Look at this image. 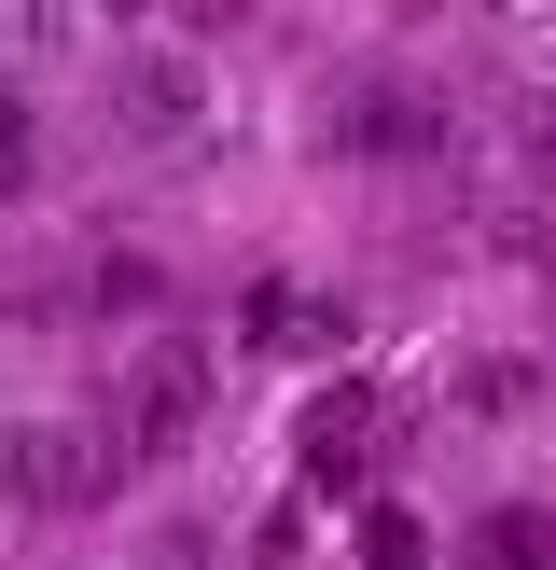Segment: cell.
<instances>
[{
	"label": "cell",
	"instance_id": "6da1fadb",
	"mask_svg": "<svg viewBox=\"0 0 556 570\" xmlns=\"http://www.w3.org/2000/svg\"><path fill=\"white\" fill-rule=\"evenodd\" d=\"M126 460V417H0V515H98Z\"/></svg>",
	"mask_w": 556,
	"mask_h": 570
},
{
	"label": "cell",
	"instance_id": "9c48e42d",
	"mask_svg": "<svg viewBox=\"0 0 556 570\" xmlns=\"http://www.w3.org/2000/svg\"><path fill=\"white\" fill-rule=\"evenodd\" d=\"M361 570H431V529H417V501H361Z\"/></svg>",
	"mask_w": 556,
	"mask_h": 570
},
{
	"label": "cell",
	"instance_id": "277c9868",
	"mask_svg": "<svg viewBox=\"0 0 556 570\" xmlns=\"http://www.w3.org/2000/svg\"><path fill=\"white\" fill-rule=\"evenodd\" d=\"M334 154H361V167H431L445 154V98L417 70H361V98L334 111Z\"/></svg>",
	"mask_w": 556,
	"mask_h": 570
},
{
	"label": "cell",
	"instance_id": "8fae6325",
	"mask_svg": "<svg viewBox=\"0 0 556 570\" xmlns=\"http://www.w3.org/2000/svg\"><path fill=\"white\" fill-rule=\"evenodd\" d=\"M139 570H209V529H153V557Z\"/></svg>",
	"mask_w": 556,
	"mask_h": 570
},
{
	"label": "cell",
	"instance_id": "52a82bcc",
	"mask_svg": "<svg viewBox=\"0 0 556 570\" xmlns=\"http://www.w3.org/2000/svg\"><path fill=\"white\" fill-rule=\"evenodd\" d=\"M459 570H556V501H487V515H459Z\"/></svg>",
	"mask_w": 556,
	"mask_h": 570
},
{
	"label": "cell",
	"instance_id": "7a4b0ae2",
	"mask_svg": "<svg viewBox=\"0 0 556 570\" xmlns=\"http://www.w3.org/2000/svg\"><path fill=\"white\" fill-rule=\"evenodd\" d=\"M98 98H111V139H139V154H195L222 126V70L195 42H126L98 70Z\"/></svg>",
	"mask_w": 556,
	"mask_h": 570
},
{
	"label": "cell",
	"instance_id": "ba28073f",
	"mask_svg": "<svg viewBox=\"0 0 556 570\" xmlns=\"http://www.w3.org/2000/svg\"><path fill=\"white\" fill-rule=\"evenodd\" d=\"M389 445V417H376V390H320V417H306V473L320 488H348L361 460Z\"/></svg>",
	"mask_w": 556,
	"mask_h": 570
},
{
	"label": "cell",
	"instance_id": "30bf717a",
	"mask_svg": "<svg viewBox=\"0 0 556 570\" xmlns=\"http://www.w3.org/2000/svg\"><path fill=\"white\" fill-rule=\"evenodd\" d=\"M14 98H28V83H0V209L28 195V111H14Z\"/></svg>",
	"mask_w": 556,
	"mask_h": 570
},
{
	"label": "cell",
	"instance_id": "5b68a950",
	"mask_svg": "<svg viewBox=\"0 0 556 570\" xmlns=\"http://www.w3.org/2000/svg\"><path fill=\"white\" fill-rule=\"evenodd\" d=\"M83 56H98L83 0H0V83H70Z\"/></svg>",
	"mask_w": 556,
	"mask_h": 570
},
{
	"label": "cell",
	"instance_id": "8992f818",
	"mask_svg": "<svg viewBox=\"0 0 556 570\" xmlns=\"http://www.w3.org/2000/svg\"><path fill=\"white\" fill-rule=\"evenodd\" d=\"M445 390H459V417H473V432H515V417L556 390V362H528V348H473Z\"/></svg>",
	"mask_w": 556,
	"mask_h": 570
},
{
	"label": "cell",
	"instance_id": "7c38bea8",
	"mask_svg": "<svg viewBox=\"0 0 556 570\" xmlns=\"http://www.w3.org/2000/svg\"><path fill=\"white\" fill-rule=\"evenodd\" d=\"M181 14H195V28H237V14H250V0H181Z\"/></svg>",
	"mask_w": 556,
	"mask_h": 570
},
{
	"label": "cell",
	"instance_id": "3957f363",
	"mask_svg": "<svg viewBox=\"0 0 556 570\" xmlns=\"http://www.w3.org/2000/svg\"><path fill=\"white\" fill-rule=\"evenodd\" d=\"M209 390H222V362H209V334H139V362H126V445L139 460H181L195 432H209Z\"/></svg>",
	"mask_w": 556,
	"mask_h": 570
}]
</instances>
